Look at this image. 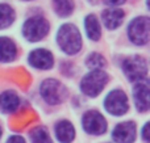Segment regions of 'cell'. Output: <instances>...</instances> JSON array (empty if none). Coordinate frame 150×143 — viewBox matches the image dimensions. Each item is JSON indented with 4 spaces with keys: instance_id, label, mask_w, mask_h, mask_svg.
<instances>
[{
    "instance_id": "cb8c5ba5",
    "label": "cell",
    "mask_w": 150,
    "mask_h": 143,
    "mask_svg": "<svg viewBox=\"0 0 150 143\" xmlns=\"http://www.w3.org/2000/svg\"><path fill=\"white\" fill-rule=\"evenodd\" d=\"M1 137H3V128L0 126V141H1Z\"/></svg>"
},
{
    "instance_id": "4fadbf2b",
    "label": "cell",
    "mask_w": 150,
    "mask_h": 143,
    "mask_svg": "<svg viewBox=\"0 0 150 143\" xmlns=\"http://www.w3.org/2000/svg\"><path fill=\"white\" fill-rule=\"evenodd\" d=\"M21 107V97L13 89H7L0 93V114H12Z\"/></svg>"
},
{
    "instance_id": "2e32d148",
    "label": "cell",
    "mask_w": 150,
    "mask_h": 143,
    "mask_svg": "<svg viewBox=\"0 0 150 143\" xmlns=\"http://www.w3.org/2000/svg\"><path fill=\"white\" fill-rule=\"evenodd\" d=\"M84 32L90 41H99L101 37V25L99 18L93 13H90L84 17Z\"/></svg>"
},
{
    "instance_id": "7c38bea8",
    "label": "cell",
    "mask_w": 150,
    "mask_h": 143,
    "mask_svg": "<svg viewBox=\"0 0 150 143\" xmlns=\"http://www.w3.org/2000/svg\"><path fill=\"white\" fill-rule=\"evenodd\" d=\"M54 137L58 143H73L76 138V129L70 120H59L54 125Z\"/></svg>"
},
{
    "instance_id": "9c48e42d",
    "label": "cell",
    "mask_w": 150,
    "mask_h": 143,
    "mask_svg": "<svg viewBox=\"0 0 150 143\" xmlns=\"http://www.w3.org/2000/svg\"><path fill=\"white\" fill-rule=\"evenodd\" d=\"M28 63L32 68L38 71H49L54 67V55L50 50L44 47L33 49L28 54Z\"/></svg>"
},
{
    "instance_id": "ac0fdd59",
    "label": "cell",
    "mask_w": 150,
    "mask_h": 143,
    "mask_svg": "<svg viewBox=\"0 0 150 143\" xmlns=\"http://www.w3.org/2000/svg\"><path fill=\"white\" fill-rule=\"evenodd\" d=\"M15 21V9L7 3H0V29H7Z\"/></svg>"
},
{
    "instance_id": "ffe728a7",
    "label": "cell",
    "mask_w": 150,
    "mask_h": 143,
    "mask_svg": "<svg viewBox=\"0 0 150 143\" xmlns=\"http://www.w3.org/2000/svg\"><path fill=\"white\" fill-rule=\"evenodd\" d=\"M54 12L59 17H69L74 12V1L73 0H53Z\"/></svg>"
},
{
    "instance_id": "5bb4252c",
    "label": "cell",
    "mask_w": 150,
    "mask_h": 143,
    "mask_svg": "<svg viewBox=\"0 0 150 143\" xmlns=\"http://www.w3.org/2000/svg\"><path fill=\"white\" fill-rule=\"evenodd\" d=\"M18 47L12 38L0 36V63H11L17 58Z\"/></svg>"
},
{
    "instance_id": "9a60e30c",
    "label": "cell",
    "mask_w": 150,
    "mask_h": 143,
    "mask_svg": "<svg viewBox=\"0 0 150 143\" xmlns=\"http://www.w3.org/2000/svg\"><path fill=\"white\" fill-rule=\"evenodd\" d=\"M125 13L120 8H109V9L103 11L101 13V20L103 24L108 30H115V29L120 28L121 24L124 22Z\"/></svg>"
},
{
    "instance_id": "ba28073f",
    "label": "cell",
    "mask_w": 150,
    "mask_h": 143,
    "mask_svg": "<svg viewBox=\"0 0 150 143\" xmlns=\"http://www.w3.org/2000/svg\"><path fill=\"white\" fill-rule=\"evenodd\" d=\"M128 38L136 46H146L150 38V20L148 16L134 17L128 25Z\"/></svg>"
},
{
    "instance_id": "5b68a950",
    "label": "cell",
    "mask_w": 150,
    "mask_h": 143,
    "mask_svg": "<svg viewBox=\"0 0 150 143\" xmlns=\"http://www.w3.org/2000/svg\"><path fill=\"white\" fill-rule=\"evenodd\" d=\"M121 71L130 83H136V81L148 79V60L141 55L127 57L121 63Z\"/></svg>"
},
{
    "instance_id": "8992f818",
    "label": "cell",
    "mask_w": 150,
    "mask_h": 143,
    "mask_svg": "<svg viewBox=\"0 0 150 143\" xmlns=\"http://www.w3.org/2000/svg\"><path fill=\"white\" fill-rule=\"evenodd\" d=\"M21 32L28 42H40L49 34L50 24L42 16H32L24 21Z\"/></svg>"
},
{
    "instance_id": "3957f363",
    "label": "cell",
    "mask_w": 150,
    "mask_h": 143,
    "mask_svg": "<svg viewBox=\"0 0 150 143\" xmlns=\"http://www.w3.org/2000/svg\"><path fill=\"white\" fill-rule=\"evenodd\" d=\"M38 93L41 99L52 107L63 104L69 96L67 87L61 80L54 78L44 79L38 87Z\"/></svg>"
},
{
    "instance_id": "8fae6325",
    "label": "cell",
    "mask_w": 150,
    "mask_h": 143,
    "mask_svg": "<svg viewBox=\"0 0 150 143\" xmlns=\"http://www.w3.org/2000/svg\"><path fill=\"white\" fill-rule=\"evenodd\" d=\"M132 97L134 107L138 113H148L150 108V99H149V80L136 81L134 87L132 89Z\"/></svg>"
},
{
    "instance_id": "7a4b0ae2",
    "label": "cell",
    "mask_w": 150,
    "mask_h": 143,
    "mask_svg": "<svg viewBox=\"0 0 150 143\" xmlns=\"http://www.w3.org/2000/svg\"><path fill=\"white\" fill-rule=\"evenodd\" d=\"M109 81V75L104 70H90L79 81V89L88 99H96Z\"/></svg>"
},
{
    "instance_id": "30bf717a",
    "label": "cell",
    "mask_w": 150,
    "mask_h": 143,
    "mask_svg": "<svg viewBox=\"0 0 150 143\" xmlns=\"http://www.w3.org/2000/svg\"><path fill=\"white\" fill-rule=\"evenodd\" d=\"M115 143H134L137 139V123L132 120L116 123L111 133Z\"/></svg>"
},
{
    "instance_id": "6da1fadb",
    "label": "cell",
    "mask_w": 150,
    "mask_h": 143,
    "mask_svg": "<svg viewBox=\"0 0 150 143\" xmlns=\"http://www.w3.org/2000/svg\"><path fill=\"white\" fill-rule=\"evenodd\" d=\"M55 42L61 51L69 57L76 55L83 47L80 30L71 22L62 24L58 28L57 34H55Z\"/></svg>"
},
{
    "instance_id": "52a82bcc",
    "label": "cell",
    "mask_w": 150,
    "mask_h": 143,
    "mask_svg": "<svg viewBox=\"0 0 150 143\" xmlns=\"http://www.w3.org/2000/svg\"><path fill=\"white\" fill-rule=\"evenodd\" d=\"M82 129L91 137H101L108 131V121L101 112L96 109L86 110L82 116Z\"/></svg>"
},
{
    "instance_id": "d6986e66",
    "label": "cell",
    "mask_w": 150,
    "mask_h": 143,
    "mask_svg": "<svg viewBox=\"0 0 150 143\" xmlns=\"http://www.w3.org/2000/svg\"><path fill=\"white\" fill-rule=\"evenodd\" d=\"M29 139L30 143H54L47 129L44 126H37L32 129L29 133Z\"/></svg>"
},
{
    "instance_id": "e0dca14e",
    "label": "cell",
    "mask_w": 150,
    "mask_h": 143,
    "mask_svg": "<svg viewBox=\"0 0 150 143\" xmlns=\"http://www.w3.org/2000/svg\"><path fill=\"white\" fill-rule=\"evenodd\" d=\"M84 64L88 70H103L107 66V59L98 51H92L86 55Z\"/></svg>"
},
{
    "instance_id": "44dd1931",
    "label": "cell",
    "mask_w": 150,
    "mask_h": 143,
    "mask_svg": "<svg viewBox=\"0 0 150 143\" xmlns=\"http://www.w3.org/2000/svg\"><path fill=\"white\" fill-rule=\"evenodd\" d=\"M5 143H28V142H26V139L24 137L18 135V134H13V135L8 137Z\"/></svg>"
},
{
    "instance_id": "603a6c76",
    "label": "cell",
    "mask_w": 150,
    "mask_h": 143,
    "mask_svg": "<svg viewBox=\"0 0 150 143\" xmlns=\"http://www.w3.org/2000/svg\"><path fill=\"white\" fill-rule=\"evenodd\" d=\"M127 0H103V3L105 5H109V7H119V5H122Z\"/></svg>"
},
{
    "instance_id": "277c9868",
    "label": "cell",
    "mask_w": 150,
    "mask_h": 143,
    "mask_svg": "<svg viewBox=\"0 0 150 143\" xmlns=\"http://www.w3.org/2000/svg\"><path fill=\"white\" fill-rule=\"evenodd\" d=\"M103 107L108 114L113 117H122L130 109L128 95L121 88H112L103 100Z\"/></svg>"
},
{
    "instance_id": "7402d4cb",
    "label": "cell",
    "mask_w": 150,
    "mask_h": 143,
    "mask_svg": "<svg viewBox=\"0 0 150 143\" xmlns=\"http://www.w3.org/2000/svg\"><path fill=\"white\" fill-rule=\"evenodd\" d=\"M148 128H149L148 122H145L144 123V126L141 128V139H142L145 143H149V135H148L149 130H148Z\"/></svg>"
},
{
    "instance_id": "d4e9b609",
    "label": "cell",
    "mask_w": 150,
    "mask_h": 143,
    "mask_svg": "<svg viewBox=\"0 0 150 143\" xmlns=\"http://www.w3.org/2000/svg\"><path fill=\"white\" fill-rule=\"evenodd\" d=\"M21 1H33V0H21Z\"/></svg>"
}]
</instances>
